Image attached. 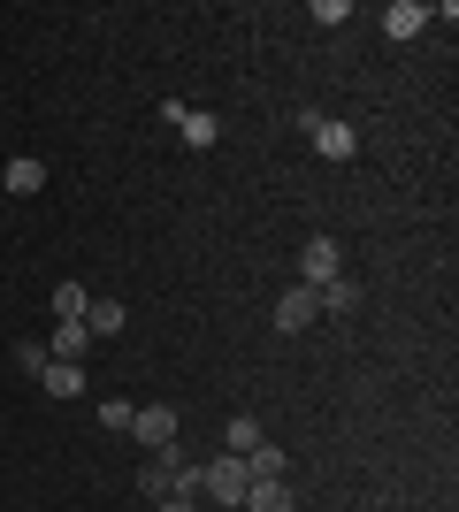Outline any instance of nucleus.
I'll use <instances>...</instances> for the list:
<instances>
[{
	"label": "nucleus",
	"instance_id": "6e6552de",
	"mask_svg": "<svg viewBox=\"0 0 459 512\" xmlns=\"http://www.w3.org/2000/svg\"><path fill=\"white\" fill-rule=\"evenodd\" d=\"M176 138H184V146H192V153H207V146H215V138H222V123H215V115H207V107H184V123H176Z\"/></svg>",
	"mask_w": 459,
	"mask_h": 512
},
{
	"label": "nucleus",
	"instance_id": "2eb2a0df",
	"mask_svg": "<svg viewBox=\"0 0 459 512\" xmlns=\"http://www.w3.org/2000/svg\"><path fill=\"white\" fill-rule=\"evenodd\" d=\"M222 444H230V451H238V459H245V451L261 444V421H253V413H238V421H230V436H222Z\"/></svg>",
	"mask_w": 459,
	"mask_h": 512
},
{
	"label": "nucleus",
	"instance_id": "7ed1b4c3",
	"mask_svg": "<svg viewBox=\"0 0 459 512\" xmlns=\"http://www.w3.org/2000/svg\"><path fill=\"white\" fill-rule=\"evenodd\" d=\"M306 138H314L322 161H352V153H360V130L337 123V115H306Z\"/></svg>",
	"mask_w": 459,
	"mask_h": 512
},
{
	"label": "nucleus",
	"instance_id": "9d476101",
	"mask_svg": "<svg viewBox=\"0 0 459 512\" xmlns=\"http://www.w3.org/2000/svg\"><path fill=\"white\" fill-rule=\"evenodd\" d=\"M245 512H299V497H291V482H253Z\"/></svg>",
	"mask_w": 459,
	"mask_h": 512
},
{
	"label": "nucleus",
	"instance_id": "39448f33",
	"mask_svg": "<svg viewBox=\"0 0 459 512\" xmlns=\"http://www.w3.org/2000/svg\"><path fill=\"white\" fill-rule=\"evenodd\" d=\"M131 436L153 451H169L176 444V406H131Z\"/></svg>",
	"mask_w": 459,
	"mask_h": 512
},
{
	"label": "nucleus",
	"instance_id": "dca6fc26",
	"mask_svg": "<svg viewBox=\"0 0 459 512\" xmlns=\"http://www.w3.org/2000/svg\"><path fill=\"white\" fill-rule=\"evenodd\" d=\"M16 367H23V375H46V344L39 337H16Z\"/></svg>",
	"mask_w": 459,
	"mask_h": 512
},
{
	"label": "nucleus",
	"instance_id": "423d86ee",
	"mask_svg": "<svg viewBox=\"0 0 459 512\" xmlns=\"http://www.w3.org/2000/svg\"><path fill=\"white\" fill-rule=\"evenodd\" d=\"M0 184H8V192H16V199H39V192H46V161H31V153H16V161L0 169Z\"/></svg>",
	"mask_w": 459,
	"mask_h": 512
},
{
	"label": "nucleus",
	"instance_id": "ddd939ff",
	"mask_svg": "<svg viewBox=\"0 0 459 512\" xmlns=\"http://www.w3.org/2000/svg\"><path fill=\"white\" fill-rule=\"evenodd\" d=\"M85 329H92V337H115V329H123V306H115V299H92L85 306Z\"/></svg>",
	"mask_w": 459,
	"mask_h": 512
},
{
	"label": "nucleus",
	"instance_id": "20e7f679",
	"mask_svg": "<svg viewBox=\"0 0 459 512\" xmlns=\"http://www.w3.org/2000/svg\"><path fill=\"white\" fill-rule=\"evenodd\" d=\"M314 321H322V299H314L306 283H291L284 299H276V329H284V337H299V329H314Z\"/></svg>",
	"mask_w": 459,
	"mask_h": 512
},
{
	"label": "nucleus",
	"instance_id": "f03ea898",
	"mask_svg": "<svg viewBox=\"0 0 459 512\" xmlns=\"http://www.w3.org/2000/svg\"><path fill=\"white\" fill-rule=\"evenodd\" d=\"M345 276V253H337V237H306L299 245V283L306 291H322V283Z\"/></svg>",
	"mask_w": 459,
	"mask_h": 512
},
{
	"label": "nucleus",
	"instance_id": "4468645a",
	"mask_svg": "<svg viewBox=\"0 0 459 512\" xmlns=\"http://www.w3.org/2000/svg\"><path fill=\"white\" fill-rule=\"evenodd\" d=\"M85 283H54V314H62V321H85Z\"/></svg>",
	"mask_w": 459,
	"mask_h": 512
},
{
	"label": "nucleus",
	"instance_id": "f3484780",
	"mask_svg": "<svg viewBox=\"0 0 459 512\" xmlns=\"http://www.w3.org/2000/svg\"><path fill=\"white\" fill-rule=\"evenodd\" d=\"M161 512H199V497H161Z\"/></svg>",
	"mask_w": 459,
	"mask_h": 512
},
{
	"label": "nucleus",
	"instance_id": "9b49d317",
	"mask_svg": "<svg viewBox=\"0 0 459 512\" xmlns=\"http://www.w3.org/2000/svg\"><path fill=\"white\" fill-rule=\"evenodd\" d=\"M421 23H429V8H421V0H391V8H383V31H391V39H414Z\"/></svg>",
	"mask_w": 459,
	"mask_h": 512
},
{
	"label": "nucleus",
	"instance_id": "f257e3e1",
	"mask_svg": "<svg viewBox=\"0 0 459 512\" xmlns=\"http://www.w3.org/2000/svg\"><path fill=\"white\" fill-rule=\"evenodd\" d=\"M199 490H207V497H215V505H245V490H253V467H245V459H238V451H222V459H215V467H207V474H199Z\"/></svg>",
	"mask_w": 459,
	"mask_h": 512
},
{
	"label": "nucleus",
	"instance_id": "f8f14e48",
	"mask_svg": "<svg viewBox=\"0 0 459 512\" xmlns=\"http://www.w3.org/2000/svg\"><path fill=\"white\" fill-rule=\"evenodd\" d=\"M314 299H322V314H337V321H345L352 306H360V283H352V276H337V283H322Z\"/></svg>",
	"mask_w": 459,
	"mask_h": 512
},
{
	"label": "nucleus",
	"instance_id": "1a4fd4ad",
	"mask_svg": "<svg viewBox=\"0 0 459 512\" xmlns=\"http://www.w3.org/2000/svg\"><path fill=\"white\" fill-rule=\"evenodd\" d=\"M39 390H46V398H77V390H85V367H77V360H46Z\"/></svg>",
	"mask_w": 459,
	"mask_h": 512
},
{
	"label": "nucleus",
	"instance_id": "0eeeda50",
	"mask_svg": "<svg viewBox=\"0 0 459 512\" xmlns=\"http://www.w3.org/2000/svg\"><path fill=\"white\" fill-rule=\"evenodd\" d=\"M85 352H92V329H85V321H62L54 344H46V360H77V367H85Z\"/></svg>",
	"mask_w": 459,
	"mask_h": 512
}]
</instances>
